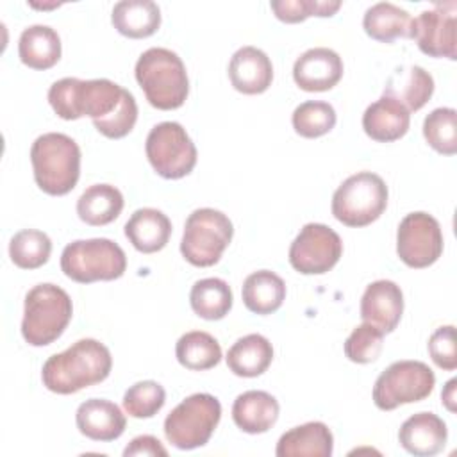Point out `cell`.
Returning <instances> with one entry per match:
<instances>
[{"mask_svg": "<svg viewBox=\"0 0 457 457\" xmlns=\"http://www.w3.org/2000/svg\"><path fill=\"white\" fill-rule=\"evenodd\" d=\"M434 93V79L421 66H405L393 71L384 96L400 102L409 112L420 111Z\"/></svg>", "mask_w": 457, "mask_h": 457, "instance_id": "obj_24", "label": "cell"}, {"mask_svg": "<svg viewBox=\"0 0 457 457\" xmlns=\"http://www.w3.org/2000/svg\"><path fill=\"white\" fill-rule=\"evenodd\" d=\"M114 29L130 39H143L161 27V9L152 0H121L111 12Z\"/></svg>", "mask_w": 457, "mask_h": 457, "instance_id": "obj_25", "label": "cell"}, {"mask_svg": "<svg viewBox=\"0 0 457 457\" xmlns=\"http://www.w3.org/2000/svg\"><path fill=\"white\" fill-rule=\"evenodd\" d=\"M411 125V112L396 100L380 96L362 114L364 132L378 143H391L403 137Z\"/></svg>", "mask_w": 457, "mask_h": 457, "instance_id": "obj_20", "label": "cell"}, {"mask_svg": "<svg viewBox=\"0 0 457 457\" xmlns=\"http://www.w3.org/2000/svg\"><path fill=\"white\" fill-rule=\"evenodd\" d=\"M241 296L250 312L261 316L271 314L286 300V284L275 271L259 270L245 278Z\"/></svg>", "mask_w": 457, "mask_h": 457, "instance_id": "obj_28", "label": "cell"}, {"mask_svg": "<svg viewBox=\"0 0 457 457\" xmlns=\"http://www.w3.org/2000/svg\"><path fill=\"white\" fill-rule=\"evenodd\" d=\"M61 270L79 284L114 280L125 273L127 257L121 246L107 237L77 239L64 246Z\"/></svg>", "mask_w": 457, "mask_h": 457, "instance_id": "obj_6", "label": "cell"}, {"mask_svg": "<svg viewBox=\"0 0 457 457\" xmlns=\"http://www.w3.org/2000/svg\"><path fill=\"white\" fill-rule=\"evenodd\" d=\"M343 77V61L327 46L305 50L293 64V79L303 91H328Z\"/></svg>", "mask_w": 457, "mask_h": 457, "instance_id": "obj_15", "label": "cell"}, {"mask_svg": "<svg viewBox=\"0 0 457 457\" xmlns=\"http://www.w3.org/2000/svg\"><path fill=\"white\" fill-rule=\"evenodd\" d=\"M334 436L321 421H309L284 432L277 443V457H330Z\"/></svg>", "mask_w": 457, "mask_h": 457, "instance_id": "obj_21", "label": "cell"}, {"mask_svg": "<svg viewBox=\"0 0 457 457\" xmlns=\"http://www.w3.org/2000/svg\"><path fill=\"white\" fill-rule=\"evenodd\" d=\"M278 402L266 391H245L232 405V420L246 434H264L278 420Z\"/></svg>", "mask_w": 457, "mask_h": 457, "instance_id": "obj_23", "label": "cell"}, {"mask_svg": "<svg viewBox=\"0 0 457 457\" xmlns=\"http://www.w3.org/2000/svg\"><path fill=\"white\" fill-rule=\"evenodd\" d=\"M125 236L137 252L155 253L168 245L171 221L162 211L143 207L134 211L125 223Z\"/></svg>", "mask_w": 457, "mask_h": 457, "instance_id": "obj_22", "label": "cell"}, {"mask_svg": "<svg viewBox=\"0 0 457 457\" xmlns=\"http://www.w3.org/2000/svg\"><path fill=\"white\" fill-rule=\"evenodd\" d=\"M403 314V293L393 280L371 282L361 298V318L380 332H393Z\"/></svg>", "mask_w": 457, "mask_h": 457, "instance_id": "obj_16", "label": "cell"}, {"mask_svg": "<svg viewBox=\"0 0 457 457\" xmlns=\"http://www.w3.org/2000/svg\"><path fill=\"white\" fill-rule=\"evenodd\" d=\"M18 55L32 70H48L61 59V37L48 25H30L20 34Z\"/></svg>", "mask_w": 457, "mask_h": 457, "instance_id": "obj_26", "label": "cell"}, {"mask_svg": "<svg viewBox=\"0 0 457 457\" xmlns=\"http://www.w3.org/2000/svg\"><path fill=\"white\" fill-rule=\"evenodd\" d=\"M275 16L284 23H300L309 16H334L341 7L339 0H273L270 2Z\"/></svg>", "mask_w": 457, "mask_h": 457, "instance_id": "obj_37", "label": "cell"}, {"mask_svg": "<svg viewBox=\"0 0 457 457\" xmlns=\"http://www.w3.org/2000/svg\"><path fill=\"white\" fill-rule=\"evenodd\" d=\"M30 162L37 187L52 196L68 195L80 177V148L66 134L46 132L30 146Z\"/></svg>", "mask_w": 457, "mask_h": 457, "instance_id": "obj_4", "label": "cell"}, {"mask_svg": "<svg viewBox=\"0 0 457 457\" xmlns=\"http://www.w3.org/2000/svg\"><path fill=\"white\" fill-rule=\"evenodd\" d=\"M387 186L380 175L359 171L350 175L332 195V214L346 227H366L387 207Z\"/></svg>", "mask_w": 457, "mask_h": 457, "instance_id": "obj_7", "label": "cell"}, {"mask_svg": "<svg viewBox=\"0 0 457 457\" xmlns=\"http://www.w3.org/2000/svg\"><path fill=\"white\" fill-rule=\"evenodd\" d=\"M48 104L62 120L89 116L95 129L109 139L125 137L137 120L134 95L109 79L55 80L48 89Z\"/></svg>", "mask_w": 457, "mask_h": 457, "instance_id": "obj_1", "label": "cell"}, {"mask_svg": "<svg viewBox=\"0 0 457 457\" xmlns=\"http://www.w3.org/2000/svg\"><path fill=\"white\" fill-rule=\"evenodd\" d=\"M148 162L162 179H182L196 164V146L186 129L177 121H161L146 136Z\"/></svg>", "mask_w": 457, "mask_h": 457, "instance_id": "obj_11", "label": "cell"}, {"mask_svg": "<svg viewBox=\"0 0 457 457\" xmlns=\"http://www.w3.org/2000/svg\"><path fill=\"white\" fill-rule=\"evenodd\" d=\"M52 253L50 237L36 228H23L9 241V257L21 270L41 268Z\"/></svg>", "mask_w": 457, "mask_h": 457, "instance_id": "obj_33", "label": "cell"}, {"mask_svg": "<svg viewBox=\"0 0 457 457\" xmlns=\"http://www.w3.org/2000/svg\"><path fill=\"white\" fill-rule=\"evenodd\" d=\"M411 39L428 57L457 59V21L455 2L437 4L423 11L411 25Z\"/></svg>", "mask_w": 457, "mask_h": 457, "instance_id": "obj_14", "label": "cell"}, {"mask_svg": "<svg viewBox=\"0 0 457 457\" xmlns=\"http://www.w3.org/2000/svg\"><path fill=\"white\" fill-rule=\"evenodd\" d=\"M428 353L437 368L446 371L457 368V343L453 325H443L434 330L428 339Z\"/></svg>", "mask_w": 457, "mask_h": 457, "instance_id": "obj_39", "label": "cell"}, {"mask_svg": "<svg viewBox=\"0 0 457 457\" xmlns=\"http://www.w3.org/2000/svg\"><path fill=\"white\" fill-rule=\"evenodd\" d=\"M73 314L70 295L55 284H37L25 295L21 336L32 346L59 339Z\"/></svg>", "mask_w": 457, "mask_h": 457, "instance_id": "obj_5", "label": "cell"}, {"mask_svg": "<svg viewBox=\"0 0 457 457\" xmlns=\"http://www.w3.org/2000/svg\"><path fill=\"white\" fill-rule=\"evenodd\" d=\"M112 357L105 345L86 337L46 359L41 370L43 386L57 395H71L105 380Z\"/></svg>", "mask_w": 457, "mask_h": 457, "instance_id": "obj_2", "label": "cell"}, {"mask_svg": "<svg viewBox=\"0 0 457 457\" xmlns=\"http://www.w3.org/2000/svg\"><path fill=\"white\" fill-rule=\"evenodd\" d=\"M423 136L436 152L453 155L457 152V111L452 107L434 109L423 121Z\"/></svg>", "mask_w": 457, "mask_h": 457, "instance_id": "obj_35", "label": "cell"}, {"mask_svg": "<svg viewBox=\"0 0 457 457\" xmlns=\"http://www.w3.org/2000/svg\"><path fill=\"white\" fill-rule=\"evenodd\" d=\"M228 370L245 378L262 375L273 361V346L261 334H248L239 337L227 353Z\"/></svg>", "mask_w": 457, "mask_h": 457, "instance_id": "obj_27", "label": "cell"}, {"mask_svg": "<svg viewBox=\"0 0 457 457\" xmlns=\"http://www.w3.org/2000/svg\"><path fill=\"white\" fill-rule=\"evenodd\" d=\"M175 355L184 368L204 371L214 368L221 361V346L209 332L191 330L179 337Z\"/></svg>", "mask_w": 457, "mask_h": 457, "instance_id": "obj_32", "label": "cell"}, {"mask_svg": "<svg viewBox=\"0 0 457 457\" xmlns=\"http://www.w3.org/2000/svg\"><path fill=\"white\" fill-rule=\"evenodd\" d=\"M75 423L82 436L105 443L118 439L127 427L121 409L104 398H89L82 402L75 412Z\"/></svg>", "mask_w": 457, "mask_h": 457, "instance_id": "obj_19", "label": "cell"}, {"mask_svg": "<svg viewBox=\"0 0 457 457\" xmlns=\"http://www.w3.org/2000/svg\"><path fill=\"white\" fill-rule=\"evenodd\" d=\"M234 236L232 221L221 211L202 207L193 211L184 225L182 257L198 268L216 264Z\"/></svg>", "mask_w": 457, "mask_h": 457, "instance_id": "obj_9", "label": "cell"}, {"mask_svg": "<svg viewBox=\"0 0 457 457\" xmlns=\"http://www.w3.org/2000/svg\"><path fill=\"white\" fill-rule=\"evenodd\" d=\"M384 345V332L370 323L357 325L345 341V355L357 364H368L378 359Z\"/></svg>", "mask_w": 457, "mask_h": 457, "instance_id": "obj_38", "label": "cell"}, {"mask_svg": "<svg viewBox=\"0 0 457 457\" xmlns=\"http://www.w3.org/2000/svg\"><path fill=\"white\" fill-rule=\"evenodd\" d=\"M411 14L391 4V2H378L366 9L362 18L364 32L380 43H393L396 37H411Z\"/></svg>", "mask_w": 457, "mask_h": 457, "instance_id": "obj_29", "label": "cell"}, {"mask_svg": "<svg viewBox=\"0 0 457 457\" xmlns=\"http://www.w3.org/2000/svg\"><path fill=\"white\" fill-rule=\"evenodd\" d=\"M343 253V241L323 223H307L289 246V262L302 275H321L332 270Z\"/></svg>", "mask_w": 457, "mask_h": 457, "instance_id": "obj_13", "label": "cell"}, {"mask_svg": "<svg viewBox=\"0 0 457 457\" xmlns=\"http://www.w3.org/2000/svg\"><path fill=\"white\" fill-rule=\"evenodd\" d=\"M221 420V403L209 393L184 398L164 420V436L179 450L204 446Z\"/></svg>", "mask_w": 457, "mask_h": 457, "instance_id": "obj_8", "label": "cell"}, {"mask_svg": "<svg viewBox=\"0 0 457 457\" xmlns=\"http://www.w3.org/2000/svg\"><path fill=\"white\" fill-rule=\"evenodd\" d=\"M166 402L164 387L155 380L132 384L123 395V409L132 418H152Z\"/></svg>", "mask_w": 457, "mask_h": 457, "instance_id": "obj_36", "label": "cell"}, {"mask_svg": "<svg viewBox=\"0 0 457 457\" xmlns=\"http://www.w3.org/2000/svg\"><path fill=\"white\" fill-rule=\"evenodd\" d=\"M228 79L234 89L243 95L264 93L273 80L271 61L257 46H241L230 57Z\"/></svg>", "mask_w": 457, "mask_h": 457, "instance_id": "obj_17", "label": "cell"}, {"mask_svg": "<svg viewBox=\"0 0 457 457\" xmlns=\"http://www.w3.org/2000/svg\"><path fill=\"white\" fill-rule=\"evenodd\" d=\"M336 111L328 102L309 100L300 104L291 116L293 129L298 136L314 139L328 134L336 125Z\"/></svg>", "mask_w": 457, "mask_h": 457, "instance_id": "obj_34", "label": "cell"}, {"mask_svg": "<svg viewBox=\"0 0 457 457\" xmlns=\"http://www.w3.org/2000/svg\"><path fill=\"white\" fill-rule=\"evenodd\" d=\"M446 439V423L434 412L412 414L398 430L402 448L416 457H432L439 453L445 448Z\"/></svg>", "mask_w": 457, "mask_h": 457, "instance_id": "obj_18", "label": "cell"}, {"mask_svg": "<svg viewBox=\"0 0 457 457\" xmlns=\"http://www.w3.org/2000/svg\"><path fill=\"white\" fill-rule=\"evenodd\" d=\"M396 253L409 268L432 266L443 253L439 221L423 211L407 214L396 230Z\"/></svg>", "mask_w": 457, "mask_h": 457, "instance_id": "obj_12", "label": "cell"}, {"mask_svg": "<svg viewBox=\"0 0 457 457\" xmlns=\"http://www.w3.org/2000/svg\"><path fill=\"white\" fill-rule=\"evenodd\" d=\"M455 384H457V378L448 380V382H446V387H445V391H443V395H441L443 403L446 405V409H448L450 412H455Z\"/></svg>", "mask_w": 457, "mask_h": 457, "instance_id": "obj_41", "label": "cell"}, {"mask_svg": "<svg viewBox=\"0 0 457 457\" xmlns=\"http://www.w3.org/2000/svg\"><path fill=\"white\" fill-rule=\"evenodd\" d=\"M125 457L132 455H168V450L162 446V443L154 436H137L134 437L123 450Z\"/></svg>", "mask_w": 457, "mask_h": 457, "instance_id": "obj_40", "label": "cell"}, {"mask_svg": "<svg viewBox=\"0 0 457 457\" xmlns=\"http://www.w3.org/2000/svg\"><path fill=\"white\" fill-rule=\"evenodd\" d=\"M232 289L218 277L196 280L189 293V303L196 316L214 321L221 320L232 309Z\"/></svg>", "mask_w": 457, "mask_h": 457, "instance_id": "obj_31", "label": "cell"}, {"mask_svg": "<svg viewBox=\"0 0 457 457\" xmlns=\"http://www.w3.org/2000/svg\"><path fill=\"white\" fill-rule=\"evenodd\" d=\"M123 209V195L111 184H93L77 200L79 218L93 227L114 221Z\"/></svg>", "mask_w": 457, "mask_h": 457, "instance_id": "obj_30", "label": "cell"}, {"mask_svg": "<svg viewBox=\"0 0 457 457\" xmlns=\"http://www.w3.org/2000/svg\"><path fill=\"white\" fill-rule=\"evenodd\" d=\"M436 386L434 371L421 361H396L375 380L373 403L380 411H393L403 403L425 400Z\"/></svg>", "mask_w": 457, "mask_h": 457, "instance_id": "obj_10", "label": "cell"}, {"mask_svg": "<svg viewBox=\"0 0 457 457\" xmlns=\"http://www.w3.org/2000/svg\"><path fill=\"white\" fill-rule=\"evenodd\" d=\"M136 80L148 104L161 111L179 109L189 93V79L182 59L161 46L145 50L136 62Z\"/></svg>", "mask_w": 457, "mask_h": 457, "instance_id": "obj_3", "label": "cell"}]
</instances>
